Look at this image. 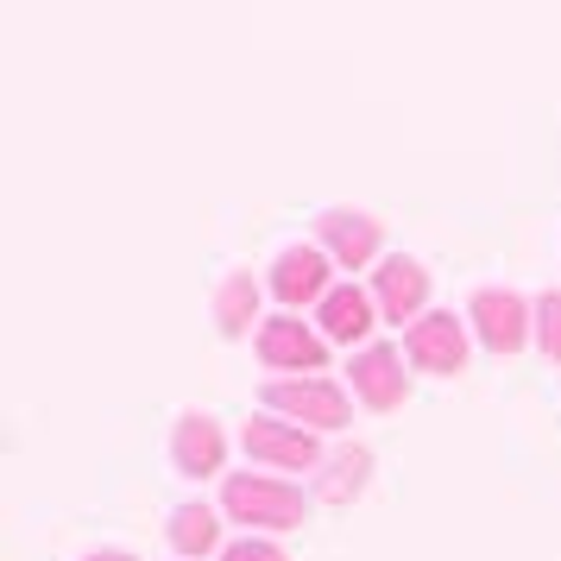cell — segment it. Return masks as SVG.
I'll use <instances>...</instances> for the list:
<instances>
[{"label": "cell", "mask_w": 561, "mask_h": 561, "mask_svg": "<svg viewBox=\"0 0 561 561\" xmlns=\"http://www.w3.org/2000/svg\"><path fill=\"white\" fill-rule=\"evenodd\" d=\"M240 442H247V455H253V460L290 467V473H304V467H322V448H316V435L297 430V423H278V416H253Z\"/></svg>", "instance_id": "cell-5"}, {"label": "cell", "mask_w": 561, "mask_h": 561, "mask_svg": "<svg viewBox=\"0 0 561 561\" xmlns=\"http://www.w3.org/2000/svg\"><path fill=\"white\" fill-rule=\"evenodd\" d=\"M373 304L385 309V322H423V304H430V272L416 259H385L373 272Z\"/></svg>", "instance_id": "cell-4"}, {"label": "cell", "mask_w": 561, "mask_h": 561, "mask_svg": "<svg viewBox=\"0 0 561 561\" xmlns=\"http://www.w3.org/2000/svg\"><path fill=\"white\" fill-rule=\"evenodd\" d=\"M536 341H542V354L561 366V290H549V297L536 304Z\"/></svg>", "instance_id": "cell-16"}, {"label": "cell", "mask_w": 561, "mask_h": 561, "mask_svg": "<svg viewBox=\"0 0 561 561\" xmlns=\"http://www.w3.org/2000/svg\"><path fill=\"white\" fill-rule=\"evenodd\" d=\"M265 404L278 410L284 423L297 430H347V391L334 379H272L265 385Z\"/></svg>", "instance_id": "cell-2"}, {"label": "cell", "mask_w": 561, "mask_h": 561, "mask_svg": "<svg viewBox=\"0 0 561 561\" xmlns=\"http://www.w3.org/2000/svg\"><path fill=\"white\" fill-rule=\"evenodd\" d=\"M259 359H265V366H290V373L316 379V373H322V359H329V347H322V334L304 329L297 316H272V322L259 329Z\"/></svg>", "instance_id": "cell-6"}, {"label": "cell", "mask_w": 561, "mask_h": 561, "mask_svg": "<svg viewBox=\"0 0 561 561\" xmlns=\"http://www.w3.org/2000/svg\"><path fill=\"white\" fill-rule=\"evenodd\" d=\"M410 359L423 366V373H442V379H455L460 366H467V329H460L448 309H435L423 322H410Z\"/></svg>", "instance_id": "cell-7"}, {"label": "cell", "mask_w": 561, "mask_h": 561, "mask_svg": "<svg viewBox=\"0 0 561 561\" xmlns=\"http://www.w3.org/2000/svg\"><path fill=\"white\" fill-rule=\"evenodd\" d=\"M89 561H133V556H121V549H102V556H89Z\"/></svg>", "instance_id": "cell-18"}, {"label": "cell", "mask_w": 561, "mask_h": 561, "mask_svg": "<svg viewBox=\"0 0 561 561\" xmlns=\"http://www.w3.org/2000/svg\"><path fill=\"white\" fill-rule=\"evenodd\" d=\"M221 542V517L208 505H178L171 511V549L178 556H208Z\"/></svg>", "instance_id": "cell-15"}, {"label": "cell", "mask_w": 561, "mask_h": 561, "mask_svg": "<svg viewBox=\"0 0 561 561\" xmlns=\"http://www.w3.org/2000/svg\"><path fill=\"white\" fill-rule=\"evenodd\" d=\"M253 316H259V284H253V272H233V278L215 290V329L233 341V334L253 329Z\"/></svg>", "instance_id": "cell-14"}, {"label": "cell", "mask_w": 561, "mask_h": 561, "mask_svg": "<svg viewBox=\"0 0 561 561\" xmlns=\"http://www.w3.org/2000/svg\"><path fill=\"white\" fill-rule=\"evenodd\" d=\"M373 309H379V304H373L359 284H334L329 297H322V309H316V322H322L329 341H347V347H354V341L373 334Z\"/></svg>", "instance_id": "cell-12"}, {"label": "cell", "mask_w": 561, "mask_h": 561, "mask_svg": "<svg viewBox=\"0 0 561 561\" xmlns=\"http://www.w3.org/2000/svg\"><path fill=\"white\" fill-rule=\"evenodd\" d=\"M221 561H284V549L272 536H240L233 549H221Z\"/></svg>", "instance_id": "cell-17"}, {"label": "cell", "mask_w": 561, "mask_h": 561, "mask_svg": "<svg viewBox=\"0 0 561 561\" xmlns=\"http://www.w3.org/2000/svg\"><path fill=\"white\" fill-rule=\"evenodd\" d=\"M354 391H359V404H373V410H398L404 404V359H398V347H359L354 354Z\"/></svg>", "instance_id": "cell-11"}, {"label": "cell", "mask_w": 561, "mask_h": 561, "mask_svg": "<svg viewBox=\"0 0 561 561\" xmlns=\"http://www.w3.org/2000/svg\"><path fill=\"white\" fill-rule=\"evenodd\" d=\"M467 322H473V334H480L492 354H517V347L530 341V329H536L517 290H480L473 309H467Z\"/></svg>", "instance_id": "cell-3"}, {"label": "cell", "mask_w": 561, "mask_h": 561, "mask_svg": "<svg viewBox=\"0 0 561 561\" xmlns=\"http://www.w3.org/2000/svg\"><path fill=\"white\" fill-rule=\"evenodd\" d=\"M329 265L334 259L322 247H284L278 265H272V290H278V304H322L334 284H329Z\"/></svg>", "instance_id": "cell-8"}, {"label": "cell", "mask_w": 561, "mask_h": 561, "mask_svg": "<svg viewBox=\"0 0 561 561\" xmlns=\"http://www.w3.org/2000/svg\"><path fill=\"white\" fill-rule=\"evenodd\" d=\"M221 511L247 530H297L304 524V492L284 480H265V473H228Z\"/></svg>", "instance_id": "cell-1"}, {"label": "cell", "mask_w": 561, "mask_h": 561, "mask_svg": "<svg viewBox=\"0 0 561 561\" xmlns=\"http://www.w3.org/2000/svg\"><path fill=\"white\" fill-rule=\"evenodd\" d=\"M316 233H322V253H329L334 265H347V272H359L366 259H379V221L359 215V208H329V215L316 221Z\"/></svg>", "instance_id": "cell-9"}, {"label": "cell", "mask_w": 561, "mask_h": 561, "mask_svg": "<svg viewBox=\"0 0 561 561\" xmlns=\"http://www.w3.org/2000/svg\"><path fill=\"white\" fill-rule=\"evenodd\" d=\"M171 460H178V473H190V480H208V473H221V460H228V442H221V430H215V416H203V410L178 416V435H171Z\"/></svg>", "instance_id": "cell-10"}, {"label": "cell", "mask_w": 561, "mask_h": 561, "mask_svg": "<svg viewBox=\"0 0 561 561\" xmlns=\"http://www.w3.org/2000/svg\"><path fill=\"white\" fill-rule=\"evenodd\" d=\"M366 480H373V455H366V448H347V455H334L329 473L316 480V499H322V505H347V499L366 492Z\"/></svg>", "instance_id": "cell-13"}]
</instances>
